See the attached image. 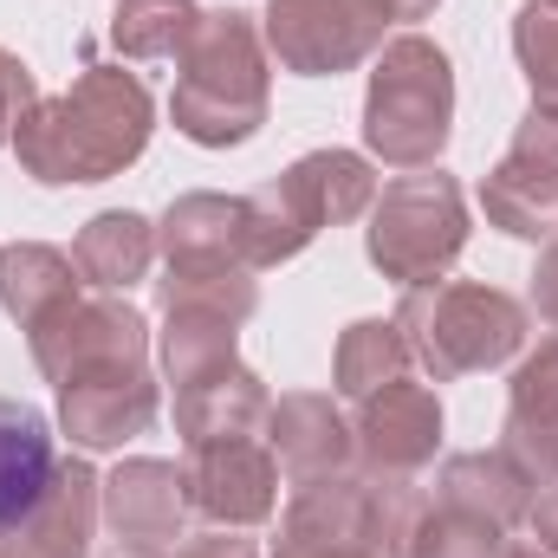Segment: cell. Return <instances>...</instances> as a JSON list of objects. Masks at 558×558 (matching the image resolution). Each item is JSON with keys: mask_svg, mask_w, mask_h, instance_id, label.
Instances as JSON below:
<instances>
[{"mask_svg": "<svg viewBox=\"0 0 558 558\" xmlns=\"http://www.w3.org/2000/svg\"><path fill=\"white\" fill-rule=\"evenodd\" d=\"M156 105L149 85L124 65H85V78L59 98H39L26 124L13 131V156L39 189H78L111 182L149 149Z\"/></svg>", "mask_w": 558, "mask_h": 558, "instance_id": "cell-1", "label": "cell"}, {"mask_svg": "<svg viewBox=\"0 0 558 558\" xmlns=\"http://www.w3.org/2000/svg\"><path fill=\"white\" fill-rule=\"evenodd\" d=\"M182 78L169 98L175 131L202 149H234V143L260 137L267 124V39L260 20L247 7H208L189 33V46L175 52Z\"/></svg>", "mask_w": 558, "mask_h": 558, "instance_id": "cell-2", "label": "cell"}, {"mask_svg": "<svg viewBox=\"0 0 558 558\" xmlns=\"http://www.w3.org/2000/svg\"><path fill=\"white\" fill-rule=\"evenodd\" d=\"M371 202H377L371 156H357V149H305L286 175L260 182L254 195H241V260L254 274L286 267L325 228H344V221L371 215Z\"/></svg>", "mask_w": 558, "mask_h": 558, "instance_id": "cell-3", "label": "cell"}, {"mask_svg": "<svg viewBox=\"0 0 558 558\" xmlns=\"http://www.w3.org/2000/svg\"><path fill=\"white\" fill-rule=\"evenodd\" d=\"M397 331L435 384L500 371L526 351V305L481 279H428L397 305Z\"/></svg>", "mask_w": 558, "mask_h": 558, "instance_id": "cell-4", "label": "cell"}, {"mask_svg": "<svg viewBox=\"0 0 558 558\" xmlns=\"http://www.w3.org/2000/svg\"><path fill=\"white\" fill-rule=\"evenodd\" d=\"M454 137V65L428 33L377 46L364 92V149L390 169H435Z\"/></svg>", "mask_w": 558, "mask_h": 558, "instance_id": "cell-5", "label": "cell"}, {"mask_svg": "<svg viewBox=\"0 0 558 558\" xmlns=\"http://www.w3.org/2000/svg\"><path fill=\"white\" fill-rule=\"evenodd\" d=\"M461 247H468V195L448 169H410V175L377 189L364 254L390 286L410 292L428 279H448Z\"/></svg>", "mask_w": 558, "mask_h": 558, "instance_id": "cell-6", "label": "cell"}, {"mask_svg": "<svg viewBox=\"0 0 558 558\" xmlns=\"http://www.w3.org/2000/svg\"><path fill=\"white\" fill-rule=\"evenodd\" d=\"M33 364L46 384H78L98 371H124V364H149V318L124 292H78L65 305H52L33 331Z\"/></svg>", "mask_w": 558, "mask_h": 558, "instance_id": "cell-7", "label": "cell"}, {"mask_svg": "<svg viewBox=\"0 0 558 558\" xmlns=\"http://www.w3.org/2000/svg\"><path fill=\"white\" fill-rule=\"evenodd\" d=\"M260 39H267V59H279V72L338 78L377 59L384 20L364 0H267Z\"/></svg>", "mask_w": 558, "mask_h": 558, "instance_id": "cell-8", "label": "cell"}, {"mask_svg": "<svg viewBox=\"0 0 558 558\" xmlns=\"http://www.w3.org/2000/svg\"><path fill=\"white\" fill-rule=\"evenodd\" d=\"M481 208H487V228H500L513 241L558 234V111H539V105L526 111L507 156L481 182Z\"/></svg>", "mask_w": 558, "mask_h": 558, "instance_id": "cell-9", "label": "cell"}, {"mask_svg": "<svg viewBox=\"0 0 558 558\" xmlns=\"http://www.w3.org/2000/svg\"><path fill=\"white\" fill-rule=\"evenodd\" d=\"M189 507L208 526H267L279 513V461L260 435L234 441H202L189 448Z\"/></svg>", "mask_w": 558, "mask_h": 558, "instance_id": "cell-10", "label": "cell"}, {"mask_svg": "<svg viewBox=\"0 0 558 558\" xmlns=\"http://www.w3.org/2000/svg\"><path fill=\"white\" fill-rule=\"evenodd\" d=\"M98 520H105V481L92 474L85 454H59L26 520L0 533V558H92Z\"/></svg>", "mask_w": 558, "mask_h": 558, "instance_id": "cell-11", "label": "cell"}, {"mask_svg": "<svg viewBox=\"0 0 558 558\" xmlns=\"http://www.w3.org/2000/svg\"><path fill=\"white\" fill-rule=\"evenodd\" d=\"M357 468L364 474H422L441 448V397L428 384H390L357 403Z\"/></svg>", "mask_w": 558, "mask_h": 558, "instance_id": "cell-12", "label": "cell"}, {"mask_svg": "<svg viewBox=\"0 0 558 558\" xmlns=\"http://www.w3.org/2000/svg\"><path fill=\"white\" fill-rule=\"evenodd\" d=\"M189 474L175 461H156V454H131L105 474V526L118 533V546H175L182 526H189Z\"/></svg>", "mask_w": 558, "mask_h": 558, "instance_id": "cell-13", "label": "cell"}, {"mask_svg": "<svg viewBox=\"0 0 558 558\" xmlns=\"http://www.w3.org/2000/svg\"><path fill=\"white\" fill-rule=\"evenodd\" d=\"M162 410V390L149 377V364H124V371H98L59 390V428L72 435V448L98 454V448H124L143 435Z\"/></svg>", "mask_w": 558, "mask_h": 558, "instance_id": "cell-14", "label": "cell"}, {"mask_svg": "<svg viewBox=\"0 0 558 558\" xmlns=\"http://www.w3.org/2000/svg\"><path fill=\"white\" fill-rule=\"evenodd\" d=\"M267 448H274V461L286 468L292 487L331 481V474H351L357 468L351 422H344V410L331 397H318V390H286L279 397L274 416H267Z\"/></svg>", "mask_w": 558, "mask_h": 558, "instance_id": "cell-15", "label": "cell"}, {"mask_svg": "<svg viewBox=\"0 0 558 558\" xmlns=\"http://www.w3.org/2000/svg\"><path fill=\"white\" fill-rule=\"evenodd\" d=\"M500 454L533 481H558V338L520 357L513 384H507V428H500Z\"/></svg>", "mask_w": 558, "mask_h": 558, "instance_id": "cell-16", "label": "cell"}, {"mask_svg": "<svg viewBox=\"0 0 558 558\" xmlns=\"http://www.w3.org/2000/svg\"><path fill=\"white\" fill-rule=\"evenodd\" d=\"M267 416H274V397H267L260 371H247L241 357L175 390V435H182V448L234 441V435H267Z\"/></svg>", "mask_w": 558, "mask_h": 558, "instance_id": "cell-17", "label": "cell"}, {"mask_svg": "<svg viewBox=\"0 0 558 558\" xmlns=\"http://www.w3.org/2000/svg\"><path fill=\"white\" fill-rule=\"evenodd\" d=\"M533 481L494 448H468V454H448L441 461V474H435V507L441 513H468V520H487V526H500V533H513V526H526V513H533Z\"/></svg>", "mask_w": 558, "mask_h": 558, "instance_id": "cell-18", "label": "cell"}, {"mask_svg": "<svg viewBox=\"0 0 558 558\" xmlns=\"http://www.w3.org/2000/svg\"><path fill=\"white\" fill-rule=\"evenodd\" d=\"M72 260H78L85 286H98V292H131V286H143L149 267H156V221H143L137 208H105V215H92V221L78 228Z\"/></svg>", "mask_w": 558, "mask_h": 558, "instance_id": "cell-19", "label": "cell"}, {"mask_svg": "<svg viewBox=\"0 0 558 558\" xmlns=\"http://www.w3.org/2000/svg\"><path fill=\"white\" fill-rule=\"evenodd\" d=\"M59 448H52V422L20 397H0V533L13 520H26V507L39 500V487L52 481Z\"/></svg>", "mask_w": 558, "mask_h": 558, "instance_id": "cell-20", "label": "cell"}, {"mask_svg": "<svg viewBox=\"0 0 558 558\" xmlns=\"http://www.w3.org/2000/svg\"><path fill=\"white\" fill-rule=\"evenodd\" d=\"M78 260L72 254H59V247H46V241H13V247H0V312L20 325V331H33L52 305H65V299H78Z\"/></svg>", "mask_w": 558, "mask_h": 558, "instance_id": "cell-21", "label": "cell"}, {"mask_svg": "<svg viewBox=\"0 0 558 558\" xmlns=\"http://www.w3.org/2000/svg\"><path fill=\"white\" fill-rule=\"evenodd\" d=\"M156 254L162 260H241V195H175L156 221Z\"/></svg>", "mask_w": 558, "mask_h": 558, "instance_id": "cell-22", "label": "cell"}, {"mask_svg": "<svg viewBox=\"0 0 558 558\" xmlns=\"http://www.w3.org/2000/svg\"><path fill=\"white\" fill-rule=\"evenodd\" d=\"M410 364H416V357H410L397 318H357V325L338 331V351H331V390H338L344 403H364V397L403 384Z\"/></svg>", "mask_w": 558, "mask_h": 558, "instance_id": "cell-23", "label": "cell"}, {"mask_svg": "<svg viewBox=\"0 0 558 558\" xmlns=\"http://www.w3.org/2000/svg\"><path fill=\"white\" fill-rule=\"evenodd\" d=\"M156 305H189V312H221L234 325H247L260 312V279L247 260H162L156 279Z\"/></svg>", "mask_w": 558, "mask_h": 558, "instance_id": "cell-24", "label": "cell"}, {"mask_svg": "<svg viewBox=\"0 0 558 558\" xmlns=\"http://www.w3.org/2000/svg\"><path fill=\"white\" fill-rule=\"evenodd\" d=\"M234 344H241V325H234V318L169 305V312H162V331H156V364H162V377L182 390V384H195V377L234 364Z\"/></svg>", "mask_w": 558, "mask_h": 558, "instance_id": "cell-25", "label": "cell"}, {"mask_svg": "<svg viewBox=\"0 0 558 558\" xmlns=\"http://www.w3.org/2000/svg\"><path fill=\"white\" fill-rule=\"evenodd\" d=\"M435 494L416 474H364V539L377 558H416Z\"/></svg>", "mask_w": 558, "mask_h": 558, "instance_id": "cell-26", "label": "cell"}, {"mask_svg": "<svg viewBox=\"0 0 558 558\" xmlns=\"http://www.w3.org/2000/svg\"><path fill=\"white\" fill-rule=\"evenodd\" d=\"M202 7L195 0H118L111 13V46L124 59H175L195 33Z\"/></svg>", "mask_w": 558, "mask_h": 558, "instance_id": "cell-27", "label": "cell"}, {"mask_svg": "<svg viewBox=\"0 0 558 558\" xmlns=\"http://www.w3.org/2000/svg\"><path fill=\"white\" fill-rule=\"evenodd\" d=\"M513 59L533 85V105L558 111V7L553 0H526L513 13Z\"/></svg>", "mask_w": 558, "mask_h": 558, "instance_id": "cell-28", "label": "cell"}, {"mask_svg": "<svg viewBox=\"0 0 558 558\" xmlns=\"http://www.w3.org/2000/svg\"><path fill=\"white\" fill-rule=\"evenodd\" d=\"M507 553V533L487 526V520H468V513H428L416 539V558H500Z\"/></svg>", "mask_w": 558, "mask_h": 558, "instance_id": "cell-29", "label": "cell"}, {"mask_svg": "<svg viewBox=\"0 0 558 558\" xmlns=\"http://www.w3.org/2000/svg\"><path fill=\"white\" fill-rule=\"evenodd\" d=\"M39 105V78L20 52L0 46V143H13V131L26 124V111Z\"/></svg>", "mask_w": 558, "mask_h": 558, "instance_id": "cell-30", "label": "cell"}, {"mask_svg": "<svg viewBox=\"0 0 558 558\" xmlns=\"http://www.w3.org/2000/svg\"><path fill=\"white\" fill-rule=\"evenodd\" d=\"M274 558H377V553L357 546V539H318V533H286V526H279Z\"/></svg>", "mask_w": 558, "mask_h": 558, "instance_id": "cell-31", "label": "cell"}, {"mask_svg": "<svg viewBox=\"0 0 558 558\" xmlns=\"http://www.w3.org/2000/svg\"><path fill=\"white\" fill-rule=\"evenodd\" d=\"M526 305L539 312V325L558 331V241L539 254V267H533V286H526Z\"/></svg>", "mask_w": 558, "mask_h": 558, "instance_id": "cell-32", "label": "cell"}, {"mask_svg": "<svg viewBox=\"0 0 558 558\" xmlns=\"http://www.w3.org/2000/svg\"><path fill=\"white\" fill-rule=\"evenodd\" d=\"M175 558H260V546L241 526H215V533H195Z\"/></svg>", "mask_w": 558, "mask_h": 558, "instance_id": "cell-33", "label": "cell"}, {"mask_svg": "<svg viewBox=\"0 0 558 558\" xmlns=\"http://www.w3.org/2000/svg\"><path fill=\"white\" fill-rule=\"evenodd\" d=\"M526 526H533L539 553H546V558H558V481H553V487H539V494H533V513H526Z\"/></svg>", "mask_w": 558, "mask_h": 558, "instance_id": "cell-34", "label": "cell"}, {"mask_svg": "<svg viewBox=\"0 0 558 558\" xmlns=\"http://www.w3.org/2000/svg\"><path fill=\"white\" fill-rule=\"evenodd\" d=\"M364 7H371L384 26H410V20H428L441 0H364Z\"/></svg>", "mask_w": 558, "mask_h": 558, "instance_id": "cell-35", "label": "cell"}, {"mask_svg": "<svg viewBox=\"0 0 558 558\" xmlns=\"http://www.w3.org/2000/svg\"><path fill=\"white\" fill-rule=\"evenodd\" d=\"M500 558H546V553H539V546H513V539H507V553H500Z\"/></svg>", "mask_w": 558, "mask_h": 558, "instance_id": "cell-36", "label": "cell"}, {"mask_svg": "<svg viewBox=\"0 0 558 558\" xmlns=\"http://www.w3.org/2000/svg\"><path fill=\"white\" fill-rule=\"evenodd\" d=\"M105 558H156L149 546H118V553H105Z\"/></svg>", "mask_w": 558, "mask_h": 558, "instance_id": "cell-37", "label": "cell"}, {"mask_svg": "<svg viewBox=\"0 0 558 558\" xmlns=\"http://www.w3.org/2000/svg\"><path fill=\"white\" fill-rule=\"evenodd\" d=\"M553 241H558V234H553Z\"/></svg>", "mask_w": 558, "mask_h": 558, "instance_id": "cell-38", "label": "cell"}, {"mask_svg": "<svg viewBox=\"0 0 558 558\" xmlns=\"http://www.w3.org/2000/svg\"><path fill=\"white\" fill-rule=\"evenodd\" d=\"M553 7H558V0H553Z\"/></svg>", "mask_w": 558, "mask_h": 558, "instance_id": "cell-39", "label": "cell"}]
</instances>
